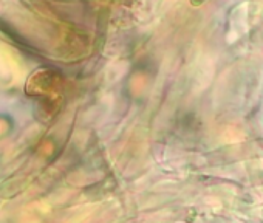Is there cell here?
<instances>
[{
    "label": "cell",
    "mask_w": 263,
    "mask_h": 223,
    "mask_svg": "<svg viewBox=\"0 0 263 223\" xmlns=\"http://www.w3.org/2000/svg\"><path fill=\"white\" fill-rule=\"evenodd\" d=\"M61 84L59 73L53 71L51 68H41L36 73L31 75L25 85V93L30 96H44L51 95L54 88H58Z\"/></svg>",
    "instance_id": "cell-1"
}]
</instances>
